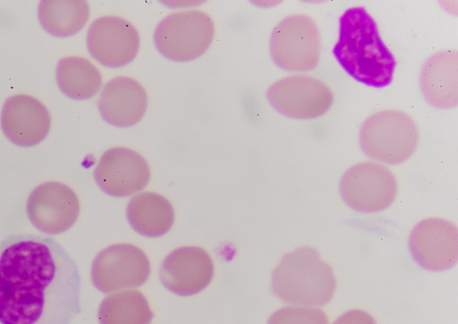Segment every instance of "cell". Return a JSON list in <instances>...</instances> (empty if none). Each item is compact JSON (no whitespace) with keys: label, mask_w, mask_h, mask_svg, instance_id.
Segmentation results:
<instances>
[{"label":"cell","mask_w":458,"mask_h":324,"mask_svg":"<svg viewBox=\"0 0 458 324\" xmlns=\"http://www.w3.org/2000/svg\"><path fill=\"white\" fill-rule=\"evenodd\" d=\"M154 317L146 297L133 290L110 294L98 310L100 324H151Z\"/></svg>","instance_id":"obj_21"},{"label":"cell","mask_w":458,"mask_h":324,"mask_svg":"<svg viewBox=\"0 0 458 324\" xmlns=\"http://www.w3.org/2000/svg\"><path fill=\"white\" fill-rule=\"evenodd\" d=\"M89 15V4L84 0H45L38 10L43 28L59 38L71 37L81 31Z\"/></svg>","instance_id":"obj_20"},{"label":"cell","mask_w":458,"mask_h":324,"mask_svg":"<svg viewBox=\"0 0 458 324\" xmlns=\"http://www.w3.org/2000/svg\"><path fill=\"white\" fill-rule=\"evenodd\" d=\"M127 217L139 234L157 238L172 229L175 214L171 201L165 196L156 192H141L130 200Z\"/></svg>","instance_id":"obj_18"},{"label":"cell","mask_w":458,"mask_h":324,"mask_svg":"<svg viewBox=\"0 0 458 324\" xmlns=\"http://www.w3.org/2000/svg\"><path fill=\"white\" fill-rule=\"evenodd\" d=\"M214 272V262L205 250L183 247L166 257L160 269V279L172 294L190 297L209 286Z\"/></svg>","instance_id":"obj_13"},{"label":"cell","mask_w":458,"mask_h":324,"mask_svg":"<svg viewBox=\"0 0 458 324\" xmlns=\"http://www.w3.org/2000/svg\"><path fill=\"white\" fill-rule=\"evenodd\" d=\"M268 324H328V318L317 307L289 306L272 314Z\"/></svg>","instance_id":"obj_22"},{"label":"cell","mask_w":458,"mask_h":324,"mask_svg":"<svg viewBox=\"0 0 458 324\" xmlns=\"http://www.w3.org/2000/svg\"><path fill=\"white\" fill-rule=\"evenodd\" d=\"M340 193L352 209L376 213L394 204L398 193V183L387 167L376 162H361L343 175Z\"/></svg>","instance_id":"obj_7"},{"label":"cell","mask_w":458,"mask_h":324,"mask_svg":"<svg viewBox=\"0 0 458 324\" xmlns=\"http://www.w3.org/2000/svg\"><path fill=\"white\" fill-rule=\"evenodd\" d=\"M0 126L9 141L29 148L44 141L52 127V115L47 107L28 95L8 98L0 115Z\"/></svg>","instance_id":"obj_15"},{"label":"cell","mask_w":458,"mask_h":324,"mask_svg":"<svg viewBox=\"0 0 458 324\" xmlns=\"http://www.w3.org/2000/svg\"><path fill=\"white\" fill-rule=\"evenodd\" d=\"M457 51L443 50L429 56L420 73V87L433 106L457 105Z\"/></svg>","instance_id":"obj_17"},{"label":"cell","mask_w":458,"mask_h":324,"mask_svg":"<svg viewBox=\"0 0 458 324\" xmlns=\"http://www.w3.org/2000/svg\"><path fill=\"white\" fill-rule=\"evenodd\" d=\"M56 81L60 90L74 100L94 98L103 83L100 71L91 62L79 56L60 60L56 69Z\"/></svg>","instance_id":"obj_19"},{"label":"cell","mask_w":458,"mask_h":324,"mask_svg":"<svg viewBox=\"0 0 458 324\" xmlns=\"http://www.w3.org/2000/svg\"><path fill=\"white\" fill-rule=\"evenodd\" d=\"M26 214L31 225L47 235L70 230L81 215V201L69 186L59 182L38 185L30 193Z\"/></svg>","instance_id":"obj_10"},{"label":"cell","mask_w":458,"mask_h":324,"mask_svg":"<svg viewBox=\"0 0 458 324\" xmlns=\"http://www.w3.org/2000/svg\"><path fill=\"white\" fill-rule=\"evenodd\" d=\"M267 97L278 112L297 119H312L326 114L335 99L332 90L323 80L305 74L276 81Z\"/></svg>","instance_id":"obj_9"},{"label":"cell","mask_w":458,"mask_h":324,"mask_svg":"<svg viewBox=\"0 0 458 324\" xmlns=\"http://www.w3.org/2000/svg\"><path fill=\"white\" fill-rule=\"evenodd\" d=\"M333 53L358 82L377 89L392 83L396 61L365 8L355 7L342 15Z\"/></svg>","instance_id":"obj_2"},{"label":"cell","mask_w":458,"mask_h":324,"mask_svg":"<svg viewBox=\"0 0 458 324\" xmlns=\"http://www.w3.org/2000/svg\"><path fill=\"white\" fill-rule=\"evenodd\" d=\"M270 51L275 63L286 71L309 72L320 62L322 37L316 21L307 14L284 18L274 29Z\"/></svg>","instance_id":"obj_5"},{"label":"cell","mask_w":458,"mask_h":324,"mask_svg":"<svg viewBox=\"0 0 458 324\" xmlns=\"http://www.w3.org/2000/svg\"><path fill=\"white\" fill-rule=\"evenodd\" d=\"M215 24L207 13L184 11L165 18L155 31V44L167 59L185 63L196 60L210 48Z\"/></svg>","instance_id":"obj_6"},{"label":"cell","mask_w":458,"mask_h":324,"mask_svg":"<svg viewBox=\"0 0 458 324\" xmlns=\"http://www.w3.org/2000/svg\"><path fill=\"white\" fill-rule=\"evenodd\" d=\"M150 275L147 255L131 244H116L100 252L91 268V280L102 294H114L139 288Z\"/></svg>","instance_id":"obj_8"},{"label":"cell","mask_w":458,"mask_h":324,"mask_svg":"<svg viewBox=\"0 0 458 324\" xmlns=\"http://www.w3.org/2000/svg\"><path fill=\"white\" fill-rule=\"evenodd\" d=\"M333 324H377V322L369 313L361 310H352L339 316Z\"/></svg>","instance_id":"obj_23"},{"label":"cell","mask_w":458,"mask_h":324,"mask_svg":"<svg viewBox=\"0 0 458 324\" xmlns=\"http://www.w3.org/2000/svg\"><path fill=\"white\" fill-rule=\"evenodd\" d=\"M88 49L100 64L122 68L135 60L140 47L138 30L128 21L114 16L101 17L90 26Z\"/></svg>","instance_id":"obj_11"},{"label":"cell","mask_w":458,"mask_h":324,"mask_svg":"<svg viewBox=\"0 0 458 324\" xmlns=\"http://www.w3.org/2000/svg\"><path fill=\"white\" fill-rule=\"evenodd\" d=\"M363 151L381 164L395 166L410 158L419 143V128L408 113L386 109L369 115L360 131Z\"/></svg>","instance_id":"obj_4"},{"label":"cell","mask_w":458,"mask_h":324,"mask_svg":"<svg viewBox=\"0 0 458 324\" xmlns=\"http://www.w3.org/2000/svg\"><path fill=\"white\" fill-rule=\"evenodd\" d=\"M94 177L98 187L113 197H128L143 190L150 180L147 160L128 148L106 150L98 162Z\"/></svg>","instance_id":"obj_12"},{"label":"cell","mask_w":458,"mask_h":324,"mask_svg":"<svg viewBox=\"0 0 458 324\" xmlns=\"http://www.w3.org/2000/svg\"><path fill=\"white\" fill-rule=\"evenodd\" d=\"M456 226L443 218H428L418 223L411 232V255L423 268L441 271L455 265L458 257Z\"/></svg>","instance_id":"obj_14"},{"label":"cell","mask_w":458,"mask_h":324,"mask_svg":"<svg viewBox=\"0 0 458 324\" xmlns=\"http://www.w3.org/2000/svg\"><path fill=\"white\" fill-rule=\"evenodd\" d=\"M148 108V95L136 80L118 76L103 88L98 109L107 124L118 128H131L144 116Z\"/></svg>","instance_id":"obj_16"},{"label":"cell","mask_w":458,"mask_h":324,"mask_svg":"<svg viewBox=\"0 0 458 324\" xmlns=\"http://www.w3.org/2000/svg\"><path fill=\"white\" fill-rule=\"evenodd\" d=\"M81 312V276L50 236L0 243V324H71Z\"/></svg>","instance_id":"obj_1"},{"label":"cell","mask_w":458,"mask_h":324,"mask_svg":"<svg viewBox=\"0 0 458 324\" xmlns=\"http://www.w3.org/2000/svg\"><path fill=\"white\" fill-rule=\"evenodd\" d=\"M272 289L285 303L320 307L333 299L336 278L316 249L303 247L282 259L273 272Z\"/></svg>","instance_id":"obj_3"}]
</instances>
